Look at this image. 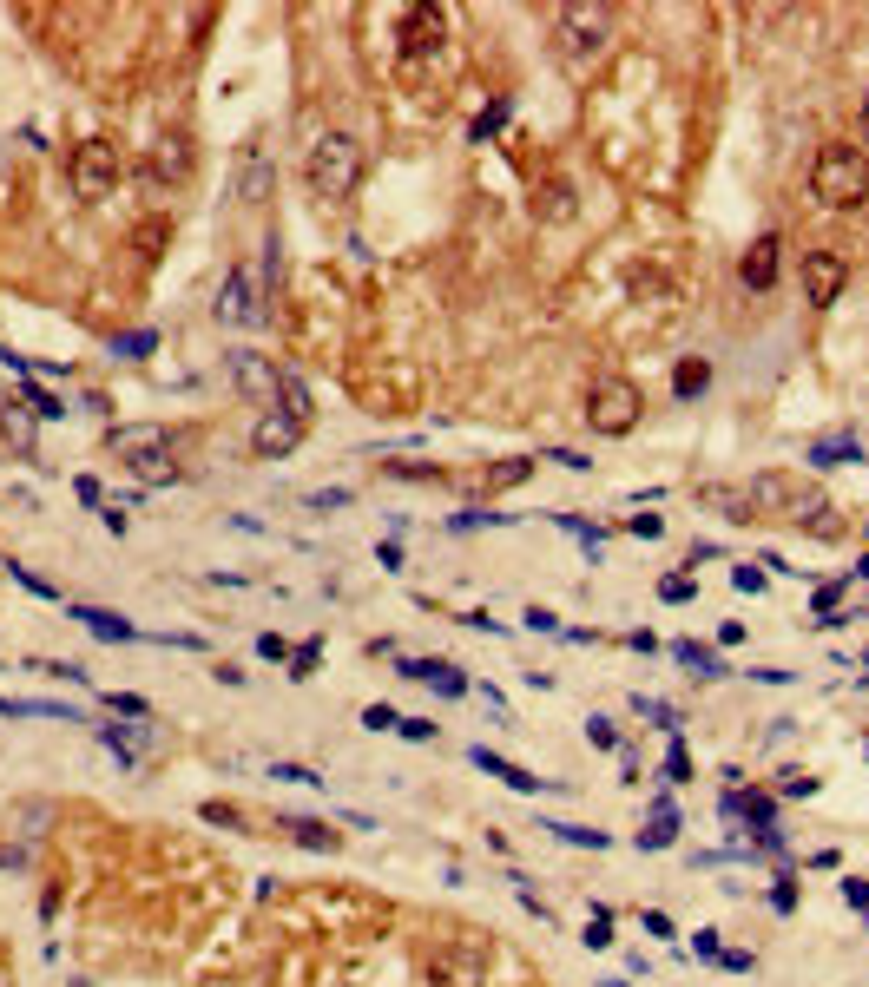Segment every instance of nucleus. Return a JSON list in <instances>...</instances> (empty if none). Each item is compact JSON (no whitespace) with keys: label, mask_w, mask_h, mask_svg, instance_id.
<instances>
[{"label":"nucleus","mask_w":869,"mask_h":987,"mask_svg":"<svg viewBox=\"0 0 869 987\" xmlns=\"http://www.w3.org/2000/svg\"><path fill=\"white\" fill-rule=\"evenodd\" d=\"M718 968H731V974H751V968H758V955H738V948H725V961H718Z\"/></svg>","instance_id":"nucleus-44"},{"label":"nucleus","mask_w":869,"mask_h":987,"mask_svg":"<svg viewBox=\"0 0 869 987\" xmlns=\"http://www.w3.org/2000/svg\"><path fill=\"white\" fill-rule=\"evenodd\" d=\"M705 382H711V362H679V376H672V389L692 402V395H705Z\"/></svg>","instance_id":"nucleus-25"},{"label":"nucleus","mask_w":869,"mask_h":987,"mask_svg":"<svg viewBox=\"0 0 869 987\" xmlns=\"http://www.w3.org/2000/svg\"><path fill=\"white\" fill-rule=\"evenodd\" d=\"M692 955L698 961H725V941L711 935V928H698V935H692Z\"/></svg>","instance_id":"nucleus-30"},{"label":"nucleus","mask_w":869,"mask_h":987,"mask_svg":"<svg viewBox=\"0 0 869 987\" xmlns=\"http://www.w3.org/2000/svg\"><path fill=\"white\" fill-rule=\"evenodd\" d=\"M771 909H777V915L797 909V882H777V889H771Z\"/></svg>","instance_id":"nucleus-40"},{"label":"nucleus","mask_w":869,"mask_h":987,"mask_svg":"<svg viewBox=\"0 0 869 987\" xmlns=\"http://www.w3.org/2000/svg\"><path fill=\"white\" fill-rule=\"evenodd\" d=\"M626 527H632V533H639V540H659V533H665V520H659V514H632V520H626Z\"/></svg>","instance_id":"nucleus-38"},{"label":"nucleus","mask_w":869,"mask_h":987,"mask_svg":"<svg viewBox=\"0 0 869 987\" xmlns=\"http://www.w3.org/2000/svg\"><path fill=\"white\" fill-rule=\"evenodd\" d=\"M777 270H784V237L777 231H764L751 251H744V264H738V277L751 283V290H771L777 283Z\"/></svg>","instance_id":"nucleus-13"},{"label":"nucleus","mask_w":869,"mask_h":987,"mask_svg":"<svg viewBox=\"0 0 869 987\" xmlns=\"http://www.w3.org/2000/svg\"><path fill=\"white\" fill-rule=\"evenodd\" d=\"M297 441H303V422L290 415V408H270L264 422L251 428V448H257V461H277V455H290Z\"/></svg>","instance_id":"nucleus-11"},{"label":"nucleus","mask_w":869,"mask_h":987,"mask_svg":"<svg viewBox=\"0 0 869 987\" xmlns=\"http://www.w3.org/2000/svg\"><path fill=\"white\" fill-rule=\"evenodd\" d=\"M290 836H297L303 849H323V856H330V849H343V836L330 830V823H310V816H297V823H284Z\"/></svg>","instance_id":"nucleus-22"},{"label":"nucleus","mask_w":869,"mask_h":987,"mask_svg":"<svg viewBox=\"0 0 869 987\" xmlns=\"http://www.w3.org/2000/svg\"><path fill=\"white\" fill-rule=\"evenodd\" d=\"M527 626H534V632H560V619H553L547 606H534V612H527Z\"/></svg>","instance_id":"nucleus-47"},{"label":"nucleus","mask_w":869,"mask_h":987,"mask_svg":"<svg viewBox=\"0 0 869 987\" xmlns=\"http://www.w3.org/2000/svg\"><path fill=\"white\" fill-rule=\"evenodd\" d=\"M837 889H843V902H850V909H869V882H863V876H843Z\"/></svg>","instance_id":"nucleus-35"},{"label":"nucleus","mask_w":869,"mask_h":987,"mask_svg":"<svg viewBox=\"0 0 869 987\" xmlns=\"http://www.w3.org/2000/svg\"><path fill=\"white\" fill-rule=\"evenodd\" d=\"M428 987H488V955L474 941H448L428 961Z\"/></svg>","instance_id":"nucleus-7"},{"label":"nucleus","mask_w":869,"mask_h":987,"mask_svg":"<svg viewBox=\"0 0 869 987\" xmlns=\"http://www.w3.org/2000/svg\"><path fill=\"white\" fill-rule=\"evenodd\" d=\"M257 652H264V658H290V645L277 639V632H264V639H257Z\"/></svg>","instance_id":"nucleus-48"},{"label":"nucleus","mask_w":869,"mask_h":987,"mask_svg":"<svg viewBox=\"0 0 869 987\" xmlns=\"http://www.w3.org/2000/svg\"><path fill=\"white\" fill-rule=\"evenodd\" d=\"M66 178H73V191H79V198H106V191L119 185V145L86 139L73 158H66Z\"/></svg>","instance_id":"nucleus-6"},{"label":"nucleus","mask_w":869,"mask_h":987,"mask_svg":"<svg viewBox=\"0 0 869 987\" xmlns=\"http://www.w3.org/2000/svg\"><path fill=\"white\" fill-rule=\"evenodd\" d=\"M363 724H369V731H395V724H402V718H395L389 705H369V711H363Z\"/></svg>","instance_id":"nucleus-39"},{"label":"nucleus","mask_w":869,"mask_h":987,"mask_svg":"<svg viewBox=\"0 0 869 987\" xmlns=\"http://www.w3.org/2000/svg\"><path fill=\"white\" fill-rule=\"evenodd\" d=\"M679 843V810H672V797L652 803V830H639V849H672Z\"/></svg>","instance_id":"nucleus-19"},{"label":"nucleus","mask_w":869,"mask_h":987,"mask_svg":"<svg viewBox=\"0 0 869 987\" xmlns=\"http://www.w3.org/2000/svg\"><path fill=\"white\" fill-rule=\"evenodd\" d=\"M264 283L251 277L244 264H231L224 270V283H218V323H264Z\"/></svg>","instance_id":"nucleus-8"},{"label":"nucleus","mask_w":869,"mask_h":987,"mask_svg":"<svg viewBox=\"0 0 869 987\" xmlns=\"http://www.w3.org/2000/svg\"><path fill=\"white\" fill-rule=\"evenodd\" d=\"M856 126H863V145H869V93H863V119H856Z\"/></svg>","instance_id":"nucleus-49"},{"label":"nucleus","mask_w":869,"mask_h":987,"mask_svg":"<svg viewBox=\"0 0 869 987\" xmlns=\"http://www.w3.org/2000/svg\"><path fill=\"white\" fill-rule=\"evenodd\" d=\"M553 836H567V843H593V849H606V836L600 830H580V823H547Z\"/></svg>","instance_id":"nucleus-31"},{"label":"nucleus","mask_w":869,"mask_h":987,"mask_svg":"<svg viewBox=\"0 0 869 987\" xmlns=\"http://www.w3.org/2000/svg\"><path fill=\"white\" fill-rule=\"evenodd\" d=\"M586 948H613V915H606V909H593V915H586Z\"/></svg>","instance_id":"nucleus-26"},{"label":"nucleus","mask_w":869,"mask_h":987,"mask_svg":"<svg viewBox=\"0 0 869 987\" xmlns=\"http://www.w3.org/2000/svg\"><path fill=\"white\" fill-rule=\"evenodd\" d=\"M395 731H402V737H415V744H428V737H435V724H428V718H402Z\"/></svg>","instance_id":"nucleus-41"},{"label":"nucleus","mask_w":869,"mask_h":987,"mask_svg":"<svg viewBox=\"0 0 869 987\" xmlns=\"http://www.w3.org/2000/svg\"><path fill=\"white\" fill-rule=\"evenodd\" d=\"M527 474H534V461H527V455L501 461V468H488V494H507V487H521Z\"/></svg>","instance_id":"nucleus-23"},{"label":"nucleus","mask_w":869,"mask_h":987,"mask_svg":"<svg viewBox=\"0 0 869 987\" xmlns=\"http://www.w3.org/2000/svg\"><path fill=\"white\" fill-rule=\"evenodd\" d=\"M191 172V145L185 139H158V152H152V185H165V178H185Z\"/></svg>","instance_id":"nucleus-17"},{"label":"nucleus","mask_w":869,"mask_h":987,"mask_svg":"<svg viewBox=\"0 0 869 987\" xmlns=\"http://www.w3.org/2000/svg\"><path fill=\"white\" fill-rule=\"evenodd\" d=\"M112 455H126L145 481H178L172 435H165V428H112Z\"/></svg>","instance_id":"nucleus-5"},{"label":"nucleus","mask_w":869,"mask_h":987,"mask_svg":"<svg viewBox=\"0 0 869 987\" xmlns=\"http://www.w3.org/2000/svg\"><path fill=\"white\" fill-rule=\"evenodd\" d=\"M435 47H442V20L428 14V7H409V14H402V53H409V60H428Z\"/></svg>","instance_id":"nucleus-15"},{"label":"nucleus","mask_w":869,"mask_h":987,"mask_svg":"<svg viewBox=\"0 0 869 987\" xmlns=\"http://www.w3.org/2000/svg\"><path fill=\"white\" fill-rule=\"evenodd\" d=\"M863 915H869V909H863Z\"/></svg>","instance_id":"nucleus-52"},{"label":"nucleus","mask_w":869,"mask_h":987,"mask_svg":"<svg viewBox=\"0 0 869 987\" xmlns=\"http://www.w3.org/2000/svg\"><path fill=\"white\" fill-rule=\"evenodd\" d=\"M79 619H86L99 639H132V626H126V619H112V612H79Z\"/></svg>","instance_id":"nucleus-27"},{"label":"nucleus","mask_w":869,"mask_h":987,"mask_svg":"<svg viewBox=\"0 0 869 987\" xmlns=\"http://www.w3.org/2000/svg\"><path fill=\"white\" fill-rule=\"evenodd\" d=\"M277 777H290V784H323L316 770H303V764H277Z\"/></svg>","instance_id":"nucleus-45"},{"label":"nucleus","mask_w":869,"mask_h":987,"mask_svg":"<svg viewBox=\"0 0 869 987\" xmlns=\"http://www.w3.org/2000/svg\"><path fill=\"white\" fill-rule=\"evenodd\" d=\"M784 797H817V777H784Z\"/></svg>","instance_id":"nucleus-46"},{"label":"nucleus","mask_w":869,"mask_h":987,"mask_svg":"<svg viewBox=\"0 0 869 987\" xmlns=\"http://www.w3.org/2000/svg\"><path fill=\"white\" fill-rule=\"evenodd\" d=\"M692 593H698V580H692V573H672V580H659V599H672V606H685Z\"/></svg>","instance_id":"nucleus-28"},{"label":"nucleus","mask_w":869,"mask_h":987,"mask_svg":"<svg viewBox=\"0 0 869 987\" xmlns=\"http://www.w3.org/2000/svg\"><path fill=\"white\" fill-rule=\"evenodd\" d=\"M810 198L830 204V211H856L869 198V158L856 145H823L817 165H810Z\"/></svg>","instance_id":"nucleus-2"},{"label":"nucleus","mask_w":869,"mask_h":987,"mask_svg":"<svg viewBox=\"0 0 869 987\" xmlns=\"http://www.w3.org/2000/svg\"><path fill=\"white\" fill-rule=\"evenodd\" d=\"M389 474H409V481H435V468H422V461H389Z\"/></svg>","instance_id":"nucleus-43"},{"label":"nucleus","mask_w":869,"mask_h":987,"mask_svg":"<svg viewBox=\"0 0 869 987\" xmlns=\"http://www.w3.org/2000/svg\"><path fill=\"white\" fill-rule=\"evenodd\" d=\"M665 777H672V784H685V777H692V757H685L679 731H672V751H665Z\"/></svg>","instance_id":"nucleus-29"},{"label":"nucleus","mask_w":869,"mask_h":987,"mask_svg":"<svg viewBox=\"0 0 869 987\" xmlns=\"http://www.w3.org/2000/svg\"><path fill=\"white\" fill-rule=\"evenodd\" d=\"M843 283H850V264H843V251H804V303L830 310V303L843 297Z\"/></svg>","instance_id":"nucleus-10"},{"label":"nucleus","mask_w":869,"mask_h":987,"mask_svg":"<svg viewBox=\"0 0 869 987\" xmlns=\"http://www.w3.org/2000/svg\"><path fill=\"white\" fill-rule=\"evenodd\" d=\"M237 198H244V204H264V198H270V158H264V139H244V152H237Z\"/></svg>","instance_id":"nucleus-14"},{"label":"nucleus","mask_w":869,"mask_h":987,"mask_svg":"<svg viewBox=\"0 0 869 987\" xmlns=\"http://www.w3.org/2000/svg\"><path fill=\"white\" fill-rule=\"evenodd\" d=\"M856 580H869V553H863V560H856Z\"/></svg>","instance_id":"nucleus-50"},{"label":"nucleus","mask_w":869,"mask_h":987,"mask_svg":"<svg viewBox=\"0 0 869 987\" xmlns=\"http://www.w3.org/2000/svg\"><path fill=\"white\" fill-rule=\"evenodd\" d=\"M231 382L264 408H277V395H284V369L270 356H257V349H231Z\"/></svg>","instance_id":"nucleus-9"},{"label":"nucleus","mask_w":869,"mask_h":987,"mask_svg":"<svg viewBox=\"0 0 869 987\" xmlns=\"http://www.w3.org/2000/svg\"><path fill=\"white\" fill-rule=\"evenodd\" d=\"M639 415H646V395H639V382L600 376L593 389H586V422H593V435H632V428H639Z\"/></svg>","instance_id":"nucleus-3"},{"label":"nucleus","mask_w":869,"mask_h":987,"mask_svg":"<svg viewBox=\"0 0 869 987\" xmlns=\"http://www.w3.org/2000/svg\"><path fill=\"white\" fill-rule=\"evenodd\" d=\"M672 658H679V665H685L692 678H725V672H731L725 658H718V652H705L698 639H679V645H672Z\"/></svg>","instance_id":"nucleus-21"},{"label":"nucleus","mask_w":869,"mask_h":987,"mask_svg":"<svg viewBox=\"0 0 869 987\" xmlns=\"http://www.w3.org/2000/svg\"><path fill=\"white\" fill-rule=\"evenodd\" d=\"M843 593H850V580H830V586H817V626H837V606H843Z\"/></svg>","instance_id":"nucleus-24"},{"label":"nucleus","mask_w":869,"mask_h":987,"mask_svg":"<svg viewBox=\"0 0 869 987\" xmlns=\"http://www.w3.org/2000/svg\"><path fill=\"white\" fill-rule=\"evenodd\" d=\"M290 665H297L290 678H310V672H316V645H297V652H290Z\"/></svg>","instance_id":"nucleus-42"},{"label":"nucleus","mask_w":869,"mask_h":987,"mask_svg":"<svg viewBox=\"0 0 869 987\" xmlns=\"http://www.w3.org/2000/svg\"><path fill=\"white\" fill-rule=\"evenodd\" d=\"M205 823H224V830H237V823H244V810H237V803H205Z\"/></svg>","instance_id":"nucleus-34"},{"label":"nucleus","mask_w":869,"mask_h":987,"mask_svg":"<svg viewBox=\"0 0 869 987\" xmlns=\"http://www.w3.org/2000/svg\"><path fill=\"white\" fill-rule=\"evenodd\" d=\"M731 586H738V593H764V566H738Z\"/></svg>","instance_id":"nucleus-36"},{"label":"nucleus","mask_w":869,"mask_h":987,"mask_svg":"<svg viewBox=\"0 0 869 987\" xmlns=\"http://www.w3.org/2000/svg\"><path fill=\"white\" fill-rule=\"evenodd\" d=\"M586 737H593L600 751H619V731H613V724H606V718H593V724H586Z\"/></svg>","instance_id":"nucleus-37"},{"label":"nucleus","mask_w":869,"mask_h":987,"mask_svg":"<svg viewBox=\"0 0 869 987\" xmlns=\"http://www.w3.org/2000/svg\"><path fill=\"white\" fill-rule=\"evenodd\" d=\"M474 764L488 770V777H501V784H514V790H547V777H527L521 764H507V757H494L488 744H474Z\"/></svg>","instance_id":"nucleus-18"},{"label":"nucleus","mask_w":869,"mask_h":987,"mask_svg":"<svg viewBox=\"0 0 869 987\" xmlns=\"http://www.w3.org/2000/svg\"><path fill=\"white\" fill-rule=\"evenodd\" d=\"M639 711H646L652 724H665V731H679V711H672V705H659V698H639Z\"/></svg>","instance_id":"nucleus-33"},{"label":"nucleus","mask_w":869,"mask_h":987,"mask_svg":"<svg viewBox=\"0 0 869 987\" xmlns=\"http://www.w3.org/2000/svg\"><path fill=\"white\" fill-rule=\"evenodd\" d=\"M303 178H310V191L323 204L356 198V185H363V145L349 139V132H323L310 145V158H303Z\"/></svg>","instance_id":"nucleus-1"},{"label":"nucleus","mask_w":869,"mask_h":987,"mask_svg":"<svg viewBox=\"0 0 869 987\" xmlns=\"http://www.w3.org/2000/svg\"><path fill=\"white\" fill-rule=\"evenodd\" d=\"M402 678H422V685H435L442 698H461V691H468V678H461L455 665H428V658H415V665H402Z\"/></svg>","instance_id":"nucleus-20"},{"label":"nucleus","mask_w":869,"mask_h":987,"mask_svg":"<svg viewBox=\"0 0 869 987\" xmlns=\"http://www.w3.org/2000/svg\"><path fill=\"white\" fill-rule=\"evenodd\" d=\"M501 119H507V99H494L481 119H474V139H488V132H501Z\"/></svg>","instance_id":"nucleus-32"},{"label":"nucleus","mask_w":869,"mask_h":987,"mask_svg":"<svg viewBox=\"0 0 869 987\" xmlns=\"http://www.w3.org/2000/svg\"><path fill=\"white\" fill-rule=\"evenodd\" d=\"M804 461H810V468H850V461H863V435H856V428L810 435V441H804Z\"/></svg>","instance_id":"nucleus-12"},{"label":"nucleus","mask_w":869,"mask_h":987,"mask_svg":"<svg viewBox=\"0 0 869 987\" xmlns=\"http://www.w3.org/2000/svg\"><path fill=\"white\" fill-rule=\"evenodd\" d=\"M863 665H869V658H863Z\"/></svg>","instance_id":"nucleus-51"},{"label":"nucleus","mask_w":869,"mask_h":987,"mask_svg":"<svg viewBox=\"0 0 869 987\" xmlns=\"http://www.w3.org/2000/svg\"><path fill=\"white\" fill-rule=\"evenodd\" d=\"M606 27H613V7H586V0L560 7V14H553V40H560V60H567V66H586L593 53L606 47Z\"/></svg>","instance_id":"nucleus-4"},{"label":"nucleus","mask_w":869,"mask_h":987,"mask_svg":"<svg viewBox=\"0 0 869 987\" xmlns=\"http://www.w3.org/2000/svg\"><path fill=\"white\" fill-rule=\"evenodd\" d=\"M725 816H731V823H751V836L777 830V803H771V797H744L738 784L725 790Z\"/></svg>","instance_id":"nucleus-16"}]
</instances>
